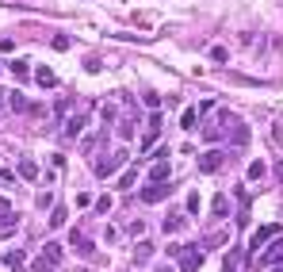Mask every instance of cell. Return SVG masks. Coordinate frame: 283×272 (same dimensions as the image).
Masks as SVG:
<instances>
[{
  "label": "cell",
  "mask_w": 283,
  "mask_h": 272,
  "mask_svg": "<svg viewBox=\"0 0 283 272\" xmlns=\"http://www.w3.org/2000/svg\"><path fill=\"white\" fill-rule=\"evenodd\" d=\"M127 158H130V149H111L107 158H100V161H96V176H100V180H107V176H111V173H115V169H119Z\"/></svg>",
  "instance_id": "1"
},
{
  "label": "cell",
  "mask_w": 283,
  "mask_h": 272,
  "mask_svg": "<svg viewBox=\"0 0 283 272\" xmlns=\"http://www.w3.org/2000/svg\"><path fill=\"white\" fill-rule=\"evenodd\" d=\"M54 264H61V246H58V242H46V246H43V257L34 261V272H50Z\"/></svg>",
  "instance_id": "2"
},
{
  "label": "cell",
  "mask_w": 283,
  "mask_h": 272,
  "mask_svg": "<svg viewBox=\"0 0 283 272\" xmlns=\"http://www.w3.org/2000/svg\"><path fill=\"white\" fill-rule=\"evenodd\" d=\"M8 104H12V111H16V115H43V107L31 104V100H27L19 88H12V92H8Z\"/></svg>",
  "instance_id": "3"
},
{
  "label": "cell",
  "mask_w": 283,
  "mask_h": 272,
  "mask_svg": "<svg viewBox=\"0 0 283 272\" xmlns=\"http://www.w3.org/2000/svg\"><path fill=\"white\" fill-rule=\"evenodd\" d=\"M275 234H279V226H275V222L257 226V234H253V242H249V253H260V249L268 246V238H275Z\"/></svg>",
  "instance_id": "4"
},
{
  "label": "cell",
  "mask_w": 283,
  "mask_h": 272,
  "mask_svg": "<svg viewBox=\"0 0 283 272\" xmlns=\"http://www.w3.org/2000/svg\"><path fill=\"white\" fill-rule=\"evenodd\" d=\"M157 134H161V111L149 115V123H146V134H142V146H146V153H153V142Z\"/></svg>",
  "instance_id": "5"
},
{
  "label": "cell",
  "mask_w": 283,
  "mask_h": 272,
  "mask_svg": "<svg viewBox=\"0 0 283 272\" xmlns=\"http://www.w3.org/2000/svg\"><path fill=\"white\" fill-rule=\"evenodd\" d=\"M199 268H203V249L180 253V272H199Z\"/></svg>",
  "instance_id": "6"
},
{
  "label": "cell",
  "mask_w": 283,
  "mask_h": 272,
  "mask_svg": "<svg viewBox=\"0 0 283 272\" xmlns=\"http://www.w3.org/2000/svg\"><path fill=\"white\" fill-rule=\"evenodd\" d=\"M199 169H203V173H215V169H222V149H207L203 158H199Z\"/></svg>",
  "instance_id": "7"
},
{
  "label": "cell",
  "mask_w": 283,
  "mask_h": 272,
  "mask_svg": "<svg viewBox=\"0 0 283 272\" xmlns=\"http://www.w3.org/2000/svg\"><path fill=\"white\" fill-rule=\"evenodd\" d=\"M172 188H176L172 180H169V184H149L146 192H142V200H146V203H157V200H165V196H169Z\"/></svg>",
  "instance_id": "8"
},
{
  "label": "cell",
  "mask_w": 283,
  "mask_h": 272,
  "mask_svg": "<svg viewBox=\"0 0 283 272\" xmlns=\"http://www.w3.org/2000/svg\"><path fill=\"white\" fill-rule=\"evenodd\" d=\"M149 257H153V242H138L134 253H130V261H134V264H146Z\"/></svg>",
  "instance_id": "9"
},
{
  "label": "cell",
  "mask_w": 283,
  "mask_h": 272,
  "mask_svg": "<svg viewBox=\"0 0 283 272\" xmlns=\"http://www.w3.org/2000/svg\"><path fill=\"white\" fill-rule=\"evenodd\" d=\"M69 242H73V249H77V253H92V242H88L85 234H80V230H69Z\"/></svg>",
  "instance_id": "10"
},
{
  "label": "cell",
  "mask_w": 283,
  "mask_h": 272,
  "mask_svg": "<svg viewBox=\"0 0 283 272\" xmlns=\"http://www.w3.org/2000/svg\"><path fill=\"white\" fill-rule=\"evenodd\" d=\"M260 264H283V242H275L272 249H264V253H260Z\"/></svg>",
  "instance_id": "11"
},
{
  "label": "cell",
  "mask_w": 283,
  "mask_h": 272,
  "mask_svg": "<svg viewBox=\"0 0 283 272\" xmlns=\"http://www.w3.org/2000/svg\"><path fill=\"white\" fill-rule=\"evenodd\" d=\"M34 81H38L43 88H54V85H58V73L46 69V65H38V69H34Z\"/></svg>",
  "instance_id": "12"
},
{
  "label": "cell",
  "mask_w": 283,
  "mask_h": 272,
  "mask_svg": "<svg viewBox=\"0 0 283 272\" xmlns=\"http://www.w3.org/2000/svg\"><path fill=\"white\" fill-rule=\"evenodd\" d=\"M149 180H153V184H169V161H157V165L149 169Z\"/></svg>",
  "instance_id": "13"
},
{
  "label": "cell",
  "mask_w": 283,
  "mask_h": 272,
  "mask_svg": "<svg viewBox=\"0 0 283 272\" xmlns=\"http://www.w3.org/2000/svg\"><path fill=\"white\" fill-rule=\"evenodd\" d=\"M19 176H23V180H38V165H34L31 158H23L19 161Z\"/></svg>",
  "instance_id": "14"
},
{
  "label": "cell",
  "mask_w": 283,
  "mask_h": 272,
  "mask_svg": "<svg viewBox=\"0 0 283 272\" xmlns=\"http://www.w3.org/2000/svg\"><path fill=\"white\" fill-rule=\"evenodd\" d=\"M85 123H88V115H77V119H69V123H65V134H69V138H77V134L85 131Z\"/></svg>",
  "instance_id": "15"
},
{
  "label": "cell",
  "mask_w": 283,
  "mask_h": 272,
  "mask_svg": "<svg viewBox=\"0 0 283 272\" xmlns=\"http://www.w3.org/2000/svg\"><path fill=\"white\" fill-rule=\"evenodd\" d=\"M4 264H8L12 272H23V249H12V253L4 257Z\"/></svg>",
  "instance_id": "16"
},
{
  "label": "cell",
  "mask_w": 283,
  "mask_h": 272,
  "mask_svg": "<svg viewBox=\"0 0 283 272\" xmlns=\"http://www.w3.org/2000/svg\"><path fill=\"white\" fill-rule=\"evenodd\" d=\"M184 222H188V215H169V219H165V234H176Z\"/></svg>",
  "instance_id": "17"
},
{
  "label": "cell",
  "mask_w": 283,
  "mask_h": 272,
  "mask_svg": "<svg viewBox=\"0 0 283 272\" xmlns=\"http://www.w3.org/2000/svg\"><path fill=\"white\" fill-rule=\"evenodd\" d=\"M237 261H241V253H237V249H230V253L222 257V272H237Z\"/></svg>",
  "instance_id": "18"
},
{
  "label": "cell",
  "mask_w": 283,
  "mask_h": 272,
  "mask_svg": "<svg viewBox=\"0 0 283 272\" xmlns=\"http://www.w3.org/2000/svg\"><path fill=\"white\" fill-rule=\"evenodd\" d=\"M195 123H199V111H195V107H188L184 119H180V127H184V131H195Z\"/></svg>",
  "instance_id": "19"
},
{
  "label": "cell",
  "mask_w": 283,
  "mask_h": 272,
  "mask_svg": "<svg viewBox=\"0 0 283 272\" xmlns=\"http://www.w3.org/2000/svg\"><path fill=\"white\" fill-rule=\"evenodd\" d=\"M230 142L245 146V142H249V127H245V123H237V127H233V134H230Z\"/></svg>",
  "instance_id": "20"
},
{
  "label": "cell",
  "mask_w": 283,
  "mask_h": 272,
  "mask_svg": "<svg viewBox=\"0 0 283 272\" xmlns=\"http://www.w3.org/2000/svg\"><path fill=\"white\" fill-rule=\"evenodd\" d=\"M8 69H12V77H19V81H23V77H27V73H31V65H27V62H23V58H16V62H12V65H8Z\"/></svg>",
  "instance_id": "21"
},
{
  "label": "cell",
  "mask_w": 283,
  "mask_h": 272,
  "mask_svg": "<svg viewBox=\"0 0 283 272\" xmlns=\"http://www.w3.org/2000/svg\"><path fill=\"white\" fill-rule=\"evenodd\" d=\"M16 226H19V215H16V211L0 215V230H16Z\"/></svg>",
  "instance_id": "22"
},
{
  "label": "cell",
  "mask_w": 283,
  "mask_h": 272,
  "mask_svg": "<svg viewBox=\"0 0 283 272\" xmlns=\"http://www.w3.org/2000/svg\"><path fill=\"white\" fill-rule=\"evenodd\" d=\"M215 215H218V219L230 215V200H226V196H215Z\"/></svg>",
  "instance_id": "23"
},
{
  "label": "cell",
  "mask_w": 283,
  "mask_h": 272,
  "mask_svg": "<svg viewBox=\"0 0 283 272\" xmlns=\"http://www.w3.org/2000/svg\"><path fill=\"white\" fill-rule=\"evenodd\" d=\"M65 211H69V207H54V215H50V226H54V230H58V226H65V219H69Z\"/></svg>",
  "instance_id": "24"
},
{
  "label": "cell",
  "mask_w": 283,
  "mask_h": 272,
  "mask_svg": "<svg viewBox=\"0 0 283 272\" xmlns=\"http://www.w3.org/2000/svg\"><path fill=\"white\" fill-rule=\"evenodd\" d=\"M264 173H268V165H264V161H253V165H249V180H260Z\"/></svg>",
  "instance_id": "25"
},
{
  "label": "cell",
  "mask_w": 283,
  "mask_h": 272,
  "mask_svg": "<svg viewBox=\"0 0 283 272\" xmlns=\"http://www.w3.org/2000/svg\"><path fill=\"white\" fill-rule=\"evenodd\" d=\"M130 184H134V169H130V173H123L119 180H115V188H130Z\"/></svg>",
  "instance_id": "26"
},
{
  "label": "cell",
  "mask_w": 283,
  "mask_h": 272,
  "mask_svg": "<svg viewBox=\"0 0 283 272\" xmlns=\"http://www.w3.org/2000/svg\"><path fill=\"white\" fill-rule=\"evenodd\" d=\"M119 134H123V138H134V119H127V123H119Z\"/></svg>",
  "instance_id": "27"
},
{
  "label": "cell",
  "mask_w": 283,
  "mask_h": 272,
  "mask_svg": "<svg viewBox=\"0 0 283 272\" xmlns=\"http://www.w3.org/2000/svg\"><path fill=\"white\" fill-rule=\"evenodd\" d=\"M211 62H218V65L226 62V50H222V46H215V50H211Z\"/></svg>",
  "instance_id": "28"
},
{
  "label": "cell",
  "mask_w": 283,
  "mask_h": 272,
  "mask_svg": "<svg viewBox=\"0 0 283 272\" xmlns=\"http://www.w3.org/2000/svg\"><path fill=\"white\" fill-rule=\"evenodd\" d=\"M195 211H199V196L191 192V196H188V215H195Z\"/></svg>",
  "instance_id": "29"
},
{
  "label": "cell",
  "mask_w": 283,
  "mask_h": 272,
  "mask_svg": "<svg viewBox=\"0 0 283 272\" xmlns=\"http://www.w3.org/2000/svg\"><path fill=\"white\" fill-rule=\"evenodd\" d=\"M8 211H12V203L4 200V196H0V215H8Z\"/></svg>",
  "instance_id": "30"
},
{
  "label": "cell",
  "mask_w": 283,
  "mask_h": 272,
  "mask_svg": "<svg viewBox=\"0 0 283 272\" xmlns=\"http://www.w3.org/2000/svg\"><path fill=\"white\" fill-rule=\"evenodd\" d=\"M272 272H283V264H275V268H272Z\"/></svg>",
  "instance_id": "31"
},
{
  "label": "cell",
  "mask_w": 283,
  "mask_h": 272,
  "mask_svg": "<svg viewBox=\"0 0 283 272\" xmlns=\"http://www.w3.org/2000/svg\"><path fill=\"white\" fill-rule=\"evenodd\" d=\"M161 272H165V268H161Z\"/></svg>",
  "instance_id": "32"
}]
</instances>
